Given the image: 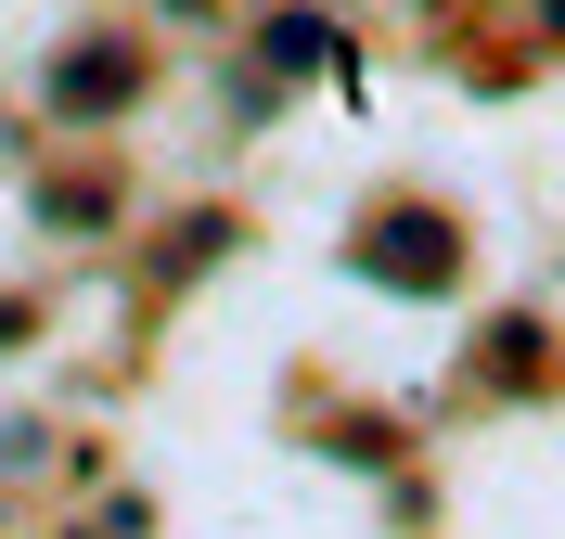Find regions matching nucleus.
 <instances>
[{
    "mask_svg": "<svg viewBox=\"0 0 565 539\" xmlns=\"http://www.w3.org/2000/svg\"><path fill=\"white\" fill-rule=\"evenodd\" d=\"M489 386H540V322H501L489 334Z\"/></svg>",
    "mask_w": 565,
    "mask_h": 539,
    "instance_id": "obj_3",
    "label": "nucleus"
},
{
    "mask_svg": "<svg viewBox=\"0 0 565 539\" xmlns=\"http://www.w3.org/2000/svg\"><path fill=\"white\" fill-rule=\"evenodd\" d=\"M257 52H270V65H309V52H321V13H282V26L257 39Z\"/></svg>",
    "mask_w": 565,
    "mask_h": 539,
    "instance_id": "obj_4",
    "label": "nucleus"
},
{
    "mask_svg": "<svg viewBox=\"0 0 565 539\" xmlns=\"http://www.w3.org/2000/svg\"><path fill=\"white\" fill-rule=\"evenodd\" d=\"M540 26H553V39H565V0H540Z\"/></svg>",
    "mask_w": 565,
    "mask_h": 539,
    "instance_id": "obj_5",
    "label": "nucleus"
},
{
    "mask_svg": "<svg viewBox=\"0 0 565 539\" xmlns=\"http://www.w3.org/2000/svg\"><path fill=\"white\" fill-rule=\"evenodd\" d=\"M141 104V39H77V52H52V116L65 129H104V116Z\"/></svg>",
    "mask_w": 565,
    "mask_h": 539,
    "instance_id": "obj_2",
    "label": "nucleus"
},
{
    "mask_svg": "<svg viewBox=\"0 0 565 539\" xmlns=\"http://www.w3.org/2000/svg\"><path fill=\"white\" fill-rule=\"evenodd\" d=\"M360 270H373V283H412V295H437L462 270V245H450V218L437 206H373V231H360Z\"/></svg>",
    "mask_w": 565,
    "mask_h": 539,
    "instance_id": "obj_1",
    "label": "nucleus"
}]
</instances>
